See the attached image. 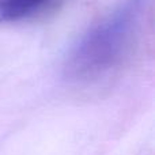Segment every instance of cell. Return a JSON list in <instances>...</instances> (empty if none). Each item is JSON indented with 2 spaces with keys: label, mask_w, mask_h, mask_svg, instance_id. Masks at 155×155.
I'll use <instances>...</instances> for the list:
<instances>
[{
  "label": "cell",
  "mask_w": 155,
  "mask_h": 155,
  "mask_svg": "<svg viewBox=\"0 0 155 155\" xmlns=\"http://www.w3.org/2000/svg\"><path fill=\"white\" fill-rule=\"evenodd\" d=\"M142 8L143 0H125L88 29L65 60L68 80L94 83L120 67L134 41Z\"/></svg>",
  "instance_id": "cell-1"
},
{
  "label": "cell",
  "mask_w": 155,
  "mask_h": 155,
  "mask_svg": "<svg viewBox=\"0 0 155 155\" xmlns=\"http://www.w3.org/2000/svg\"><path fill=\"white\" fill-rule=\"evenodd\" d=\"M54 0H0V23L31 18L49 10Z\"/></svg>",
  "instance_id": "cell-2"
}]
</instances>
